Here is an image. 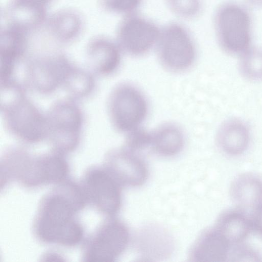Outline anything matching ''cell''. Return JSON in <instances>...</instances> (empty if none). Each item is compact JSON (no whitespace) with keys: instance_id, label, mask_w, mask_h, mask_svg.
Returning a JSON list of instances; mask_svg holds the SVG:
<instances>
[{"instance_id":"cell-1","label":"cell","mask_w":262,"mask_h":262,"mask_svg":"<svg viewBox=\"0 0 262 262\" xmlns=\"http://www.w3.org/2000/svg\"><path fill=\"white\" fill-rule=\"evenodd\" d=\"M57 185L40 201L33 232L42 243L73 247L84 237L76 217L87 202L80 184L67 179Z\"/></svg>"},{"instance_id":"cell-2","label":"cell","mask_w":262,"mask_h":262,"mask_svg":"<svg viewBox=\"0 0 262 262\" xmlns=\"http://www.w3.org/2000/svg\"><path fill=\"white\" fill-rule=\"evenodd\" d=\"M213 26L217 43L225 53L239 56L253 47L252 17L244 4L228 1L220 5Z\"/></svg>"},{"instance_id":"cell-3","label":"cell","mask_w":262,"mask_h":262,"mask_svg":"<svg viewBox=\"0 0 262 262\" xmlns=\"http://www.w3.org/2000/svg\"><path fill=\"white\" fill-rule=\"evenodd\" d=\"M4 93L1 112L9 133L27 143H36L47 138L46 116L25 96L24 91Z\"/></svg>"},{"instance_id":"cell-4","label":"cell","mask_w":262,"mask_h":262,"mask_svg":"<svg viewBox=\"0 0 262 262\" xmlns=\"http://www.w3.org/2000/svg\"><path fill=\"white\" fill-rule=\"evenodd\" d=\"M47 137L53 151L64 155L75 150L79 144L83 116L72 100L54 104L46 115Z\"/></svg>"},{"instance_id":"cell-5","label":"cell","mask_w":262,"mask_h":262,"mask_svg":"<svg viewBox=\"0 0 262 262\" xmlns=\"http://www.w3.org/2000/svg\"><path fill=\"white\" fill-rule=\"evenodd\" d=\"M163 67L173 72L189 69L196 59L197 51L193 38L183 25L171 23L160 29L156 45Z\"/></svg>"},{"instance_id":"cell-6","label":"cell","mask_w":262,"mask_h":262,"mask_svg":"<svg viewBox=\"0 0 262 262\" xmlns=\"http://www.w3.org/2000/svg\"><path fill=\"white\" fill-rule=\"evenodd\" d=\"M107 108L114 128L127 133L140 126L145 121L148 113V103L139 88L125 82L113 89L108 98Z\"/></svg>"},{"instance_id":"cell-7","label":"cell","mask_w":262,"mask_h":262,"mask_svg":"<svg viewBox=\"0 0 262 262\" xmlns=\"http://www.w3.org/2000/svg\"><path fill=\"white\" fill-rule=\"evenodd\" d=\"M129 238L126 225L122 221L110 217L84 241L82 260L114 261L126 249Z\"/></svg>"},{"instance_id":"cell-8","label":"cell","mask_w":262,"mask_h":262,"mask_svg":"<svg viewBox=\"0 0 262 262\" xmlns=\"http://www.w3.org/2000/svg\"><path fill=\"white\" fill-rule=\"evenodd\" d=\"M80 184L87 204L108 217L118 213L122 203V186L104 166L88 169Z\"/></svg>"},{"instance_id":"cell-9","label":"cell","mask_w":262,"mask_h":262,"mask_svg":"<svg viewBox=\"0 0 262 262\" xmlns=\"http://www.w3.org/2000/svg\"><path fill=\"white\" fill-rule=\"evenodd\" d=\"M160 29L154 22L144 16L135 13L127 15L118 26L117 43L126 54L141 56L156 46Z\"/></svg>"},{"instance_id":"cell-10","label":"cell","mask_w":262,"mask_h":262,"mask_svg":"<svg viewBox=\"0 0 262 262\" xmlns=\"http://www.w3.org/2000/svg\"><path fill=\"white\" fill-rule=\"evenodd\" d=\"M73 67L61 54L34 58L28 64V84L40 93H52L64 84Z\"/></svg>"},{"instance_id":"cell-11","label":"cell","mask_w":262,"mask_h":262,"mask_svg":"<svg viewBox=\"0 0 262 262\" xmlns=\"http://www.w3.org/2000/svg\"><path fill=\"white\" fill-rule=\"evenodd\" d=\"M104 166L121 186H141L148 176L144 160L137 152L125 147L110 151Z\"/></svg>"},{"instance_id":"cell-12","label":"cell","mask_w":262,"mask_h":262,"mask_svg":"<svg viewBox=\"0 0 262 262\" xmlns=\"http://www.w3.org/2000/svg\"><path fill=\"white\" fill-rule=\"evenodd\" d=\"M30 33L23 27L10 23H6L1 29V81L11 79L16 63L25 52Z\"/></svg>"},{"instance_id":"cell-13","label":"cell","mask_w":262,"mask_h":262,"mask_svg":"<svg viewBox=\"0 0 262 262\" xmlns=\"http://www.w3.org/2000/svg\"><path fill=\"white\" fill-rule=\"evenodd\" d=\"M121 50L118 44L105 37H96L88 44L86 55L88 64L96 74L108 75L119 67Z\"/></svg>"},{"instance_id":"cell-14","label":"cell","mask_w":262,"mask_h":262,"mask_svg":"<svg viewBox=\"0 0 262 262\" xmlns=\"http://www.w3.org/2000/svg\"><path fill=\"white\" fill-rule=\"evenodd\" d=\"M231 246L213 227L205 231L192 246L189 256L193 261H228Z\"/></svg>"},{"instance_id":"cell-15","label":"cell","mask_w":262,"mask_h":262,"mask_svg":"<svg viewBox=\"0 0 262 262\" xmlns=\"http://www.w3.org/2000/svg\"><path fill=\"white\" fill-rule=\"evenodd\" d=\"M251 134L249 128L237 119L224 122L219 127L216 136L219 148L228 156H236L244 153L249 147Z\"/></svg>"},{"instance_id":"cell-16","label":"cell","mask_w":262,"mask_h":262,"mask_svg":"<svg viewBox=\"0 0 262 262\" xmlns=\"http://www.w3.org/2000/svg\"><path fill=\"white\" fill-rule=\"evenodd\" d=\"M230 193L241 210H254L262 204V180L252 174H242L233 181Z\"/></svg>"},{"instance_id":"cell-17","label":"cell","mask_w":262,"mask_h":262,"mask_svg":"<svg viewBox=\"0 0 262 262\" xmlns=\"http://www.w3.org/2000/svg\"><path fill=\"white\" fill-rule=\"evenodd\" d=\"M46 25L52 37L61 43H68L76 39L82 28L80 16L71 10L56 12L47 20Z\"/></svg>"},{"instance_id":"cell-18","label":"cell","mask_w":262,"mask_h":262,"mask_svg":"<svg viewBox=\"0 0 262 262\" xmlns=\"http://www.w3.org/2000/svg\"><path fill=\"white\" fill-rule=\"evenodd\" d=\"M185 144V135L178 125L171 123L162 124L151 132L150 148L157 154L171 157L179 154Z\"/></svg>"},{"instance_id":"cell-19","label":"cell","mask_w":262,"mask_h":262,"mask_svg":"<svg viewBox=\"0 0 262 262\" xmlns=\"http://www.w3.org/2000/svg\"><path fill=\"white\" fill-rule=\"evenodd\" d=\"M251 227V220L242 210L225 211L218 217L214 226L231 245L245 239Z\"/></svg>"},{"instance_id":"cell-20","label":"cell","mask_w":262,"mask_h":262,"mask_svg":"<svg viewBox=\"0 0 262 262\" xmlns=\"http://www.w3.org/2000/svg\"><path fill=\"white\" fill-rule=\"evenodd\" d=\"M74 98L85 97L93 90L94 82L87 72L73 67L63 84Z\"/></svg>"},{"instance_id":"cell-21","label":"cell","mask_w":262,"mask_h":262,"mask_svg":"<svg viewBox=\"0 0 262 262\" xmlns=\"http://www.w3.org/2000/svg\"><path fill=\"white\" fill-rule=\"evenodd\" d=\"M239 68L248 79H262V50L252 47L239 56Z\"/></svg>"},{"instance_id":"cell-22","label":"cell","mask_w":262,"mask_h":262,"mask_svg":"<svg viewBox=\"0 0 262 262\" xmlns=\"http://www.w3.org/2000/svg\"><path fill=\"white\" fill-rule=\"evenodd\" d=\"M167 7L176 16L191 19L199 15L203 8L202 0H165Z\"/></svg>"},{"instance_id":"cell-23","label":"cell","mask_w":262,"mask_h":262,"mask_svg":"<svg viewBox=\"0 0 262 262\" xmlns=\"http://www.w3.org/2000/svg\"><path fill=\"white\" fill-rule=\"evenodd\" d=\"M125 147L138 152L150 148L151 141V132L139 126L126 133Z\"/></svg>"},{"instance_id":"cell-24","label":"cell","mask_w":262,"mask_h":262,"mask_svg":"<svg viewBox=\"0 0 262 262\" xmlns=\"http://www.w3.org/2000/svg\"><path fill=\"white\" fill-rule=\"evenodd\" d=\"M106 11L125 15L134 13L140 7L142 0H98Z\"/></svg>"},{"instance_id":"cell-25","label":"cell","mask_w":262,"mask_h":262,"mask_svg":"<svg viewBox=\"0 0 262 262\" xmlns=\"http://www.w3.org/2000/svg\"><path fill=\"white\" fill-rule=\"evenodd\" d=\"M230 247L228 261H259V255L253 249L243 245L235 244Z\"/></svg>"},{"instance_id":"cell-26","label":"cell","mask_w":262,"mask_h":262,"mask_svg":"<svg viewBox=\"0 0 262 262\" xmlns=\"http://www.w3.org/2000/svg\"><path fill=\"white\" fill-rule=\"evenodd\" d=\"M251 222L253 228L262 236V204L253 211Z\"/></svg>"},{"instance_id":"cell-27","label":"cell","mask_w":262,"mask_h":262,"mask_svg":"<svg viewBox=\"0 0 262 262\" xmlns=\"http://www.w3.org/2000/svg\"><path fill=\"white\" fill-rule=\"evenodd\" d=\"M17 3L36 7L39 8H46L47 6L53 0H12Z\"/></svg>"},{"instance_id":"cell-28","label":"cell","mask_w":262,"mask_h":262,"mask_svg":"<svg viewBox=\"0 0 262 262\" xmlns=\"http://www.w3.org/2000/svg\"><path fill=\"white\" fill-rule=\"evenodd\" d=\"M247 4L254 7H262V0H245Z\"/></svg>"}]
</instances>
